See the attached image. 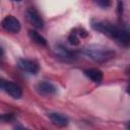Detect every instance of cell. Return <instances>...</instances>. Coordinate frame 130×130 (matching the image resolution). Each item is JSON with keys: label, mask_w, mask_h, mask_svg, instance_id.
Instances as JSON below:
<instances>
[{"label": "cell", "mask_w": 130, "mask_h": 130, "mask_svg": "<svg viewBox=\"0 0 130 130\" xmlns=\"http://www.w3.org/2000/svg\"><path fill=\"white\" fill-rule=\"evenodd\" d=\"M91 26L104 34L107 35L108 37L117 40L120 44L124 45V46H129L130 45V31L125 28V27H121V26H117L115 24H112L110 22H106V21H92Z\"/></svg>", "instance_id": "6da1fadb"}, {"label": "cell", "mask_w": 130, "mask_h": 130, "mask_svg": "<svg viewBox=\"0 0 130 130\" xmlns=\"http://www.w3.org/2000/svg\"><path fill=\"white\" fill-rule=\"evenodd\" d=\"M127 92H128V93H130V85L127 87Z\"/></svg>", "instance_id": "5bb4252c"}, {"label": "cell", "mask_w": 130, "mask_h": 130, "mask_svg": "<svg viewBox=\"0 0 130 130\" xmlns=\"http://www.w3.org/2000/svg\"><path fill=\"white\" fill-rule=\"evenodd\" d=\"M17 67L24 71V72H28L31 74H36L39 71V66L36 62L28 60V59H19L17 62Z\"/></svg>", "instance_id": "5b68a950"}, {"label": "cell", "mask_w": 130, "mask_h": 130, "mask_svg": "<svg viewBox=\"0 0 130 130\" xmlns=\"http://www.w3.org/2000/svg\"><path fill=\"white\" fill-rule=\"evenodd\" d=\"M26 17L27 20L37 28H42L44 26V21L41 17V15L39 14V12L34 9V8H29L26 12Z\"/></svg>", "instance_id": "8992f818"}, {"label": "cell", "mask_w": 130, "mask_h": 130, "mask_svg": "<svg viewBox=\"0 0 130 130\" xmlns=\"http://www.w3.org/2000/svg\"><path fill=\"white\" fill-rule=\"evenodd\" d=\"M68 41H69V43H70L71 45H73V46L78 45V44H79L78 35H77L74 30H72V32H71V34H70V36L68 37Z\"/></svg>", "instance_id": "8fae6325"}, {"label": "cell", "mask_w": 130, "mask_h": 130, "mask_svg": "<svg viewBox=\"0 0 130 130\" xmlns=\"http://www.w3.org/2000/svg\"><path fill=\"white\" fill-rule=\"evenodd\" d=\"M12 1H17L18 2V1H21V0H12Z\"/></svg>", "instance_id": "9a60e30c"}, {"label": "cell", "mask_w": 130, "mask_h": 130, "mask_svg": "<svg viewBox=\"0 0 130 130\" xmlns=\"http://www.w3.org/2000/svg\"><path fill=\"white\" fill-rule=\"evenodd\" d=\"M84 52L89 58L98 62L108 61L115 56V53L112 50H110L109 48L103 47V46H99V45L88 46L84 49Z\"/></svg>", "instance_id": "7a4b0ae2"}, {"label": "cell", "mask_w": 130, "mask_h": 130, "mask_svg": "<svg viewBox=\"0 0 130 130\" xmlns=\"http://www.w3.org/2000/svg\"><path fill=\"white\" fill-rule=\"evenodd\" d=\"M49 118H50V120L52 121L53 124H55L57 126H60V127L67 126V124H68V119L60 113H50Z\"/></svg>", "instance_id": "9c48e42d"}, {"label": "cell", "mask_w": 130, "mask_h": 130, "mask_svg": "<svg viewBox=\"0 0 130 130\" xmlns=\"http://www.w3.org/2000/svg\"><path fill=\"white\" fill-rule=\"evenodd\" d=\"M1 87H2V89L5 92H7L9 95H11L14 99H19L22 95V89H21V87L18 84L14 83V82L2 80L1 81Z\"/></svg>", "instance_id": "3957f363"}, {"label": "cell", "mask_w": 130, "mask_h": 130, "mask_svg": "<svg viewBox=\"0 0 130 130\" xmlns=\"http://www.w3.org/2000/svg\"><path fill=\"white\" fill-rule=\"evenodd\" d=\"M128 127H129V128H130V124H129V125H128Z\"/></svg>", "instance_id": "2e32d148"}, {"label": "cell", "mask_w": 130, "mask_h": 130, "mask_svg": "<svg viewBox=\"0 0 130 130\" xmlns=\"http://www.w3.org/2000/svg\"><path fill=\"white\" fill-rule=\"evenodd\" d=\"M95 4L102 8H108L112 5V0H94Z\"/></svg>", "instance_id": "7c38bea8"}, {"label": "cell", "mask_w": 130, "mask_h": 130, "mask_svg": "<svg viewBox=\"0 0 130 130\" xmlns=\"http://www.w3.org/2000/svg\"><path fill=\"white\" fill-rule=\"evenodd\" d=\"M118 11H119V14L123 12V3L121 2V0L118 1Z\"/></svg>", "instance_id": "4fadbf2b"}, {"label": "cell", "mask_w": 130, "mask_h": 130, "mask_svg": "<svg viewBox=\"0 0 130 130\" xmlns=\"http://www.w3.org/2000/svg\"><path fill=\"white\" fill-rule=\"evenodd\" d=\"M2 27L8 32L16 34L20 30V22L16 17H14L12 15H8L3 18Z\"/></svg>", "instance_id": "277c9868"}, {"label": "cell", "mask_w": 130, "mask_h": 130, "mask_svg": "<svg viewBox=\"0 0 130 130\" xmlns=\"http://www.w3.org/2000/svg\"><path fill=\"white\" fill-rule=\"evenodd\" d=\"M37 90L45 95H52L57 92V87L49 81H41L37 84Z\"/></svg>", "instance_id": "52a82bcc"}, {"label": "cell", "mask_w": 130, "mask_h": 130, "mask_svg": "<svg viewBox=\"0 0 130 130\" xmlns=\"http://www.w3.org/2000/svg\"><path fill=\"white\" fill-rule=\"evenodd\" d=\"M84 74H85L90 80H92V81L95 82V83L102 82L103 77H104L103 72H102L100 69H98V68L86 69V70H84Z\"/></svg>", "instance_id": "ba28073f"}, {"label": "cell", "mask_w": 130, "mask_h": 130, "mask_svg": "<svg viewBox=\"0 0 130 130\" xmlns=\"http://www.w3.org/2000/svg\"><path fill=\"white\" fill-rule=\"evenodd\" d=\"M28 36H29V38L31 39V41H34L36 44L41 45V46H46V45H47L46 39H45L43 36H41L38 31H36V30H34V29H29V30H28Z\"/></svg>", "instance_id": "30bf717a"}]
</instances>
